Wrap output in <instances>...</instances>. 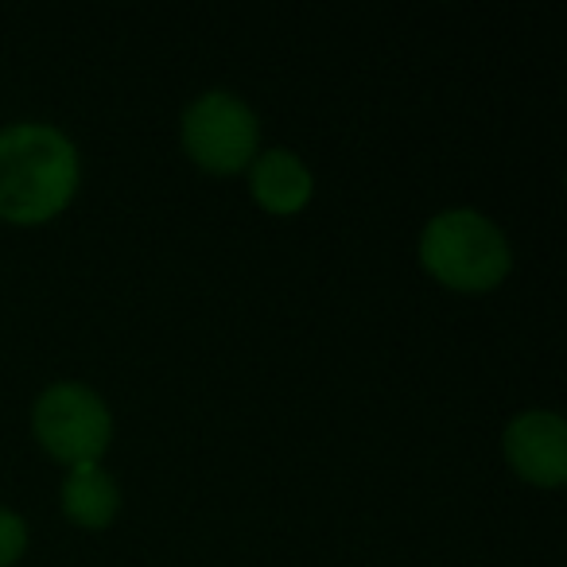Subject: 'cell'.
Masks as SVG:
<instances>
[{
    "label": "cell",
    "instance_id": "obj_6",
    "mask_svg": "<svg viewBox=\"0 0 567 567\" xmlns=\"http://www.w3.org/2000/svg\"><path fill=\"white\" fill-rule=\"evenodd\" d=\"M311 167L292 148H265L249 159V190L260 206L276 214L300 210L311 198Z\"/></svg>",
    "mask_w": 567,
    "mask_h": 567
},
{
    "label": "cell",
    "instance_id": "obj_5",
    "mask_svg": "<svg viewBox=\"0 0 567 567\" xmlns=\"http://www.w3.org/2000/svg\"><path fill=\"white\" fill-rule=\"evenodd\" d=\"M502 451L525 478L556 486L567 474V424L551 409H520L502 432Z\"/></svg>",
    "mask_w": 567,
    "mask_h": 567
},
{
    "label": "cell",
    "instance_id": "obj_8",
    "mask_svg": "<svg viewBox=\"0 0 567 567\" xmlns=\"http://www.w3.org/2000/svg\"><path fill=\"white\" fill-rule=\"evenodd\" d=\"M28 548V520L17 509L0 505V567H9Z\"/></svg>",
    "mask_w": 567,
    "mask_h": 567
},
{
    "label": "cell",
    "instance_id": "obj_2",
    "mask_svg": "<svg viewBox=\"0 0 567 567\" xmlns=\"http://www.w3.org/2000/svg\"><path fill=\"white\" fill-rule=\"evenodd\" d=\"M420 260L451 288L482 292L494 288L513 265L505 229L474 206L435 210L420 229Z\"/></svg>",
    "mask_w": 567,
    "mask_h": 567
},
{
    "label": "cell",
    "instance_id": "obj_1",
    "mask_svg": "<svg viewBox=\"0 0 567 567\" xmlns=\"http://www.w3.org/2000/svg\"><path fill=\"white\" fill-rule=\"evenodd\" d=\"M82 175L79 144L51 121L0 128V218L40 221L71 203Z\"/></svg>",
    "mask_w": 567,
    "mask_h": 567
},
{
    "label": "cell",
    "instance_id": "obj_7",
    "mask_svg": "<svg viewBox=\"0 0 567 567\" xmlns=\"http://www.w3.org/2000/svg\"><path fill=\"white\" fill-rule=\"evenodd\" d=\"M59 494H63L66 517L79 520V525H86V528H102L121 505L117 478H113L97 458H82V463L66 466L63 489H59Z\"/></svg>",
    "mask_w": 567,
    "mask_h": 567
},
{
    "label": "cell",
    "instance_id": "obj_3",
    "mask_svg": "<svg viewBox=\"0 0 567 567\" xmlns=\"http://www.w3.org/2000/svg\"><path fill=\"white\" fill-rule=\"evenodd\" d=\"M32 427L51 455H59L63 463H82L110 447L113 412L94 385L63 378L40 389L32 404Z\"/></svg>",
    "mask_w": 567,
    "mask_h": 567
},
{
    "label": "cell",
    "instance_id": "obj_4",
    "mask_svg": "<svg viewBox=\"0 0 567 567\" xmlns=\"http://www.w3.org/2000/svg\"><path fill=\"white\" fill-rule=\"evenodd\" d=\"M183 144L210 172H237L257 156L260 121L257 110L234 90H203L183 105Z\"/></svg>",
    "mask_w": 567,
    "mask_h": 567
}]
</instances>
